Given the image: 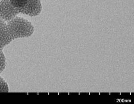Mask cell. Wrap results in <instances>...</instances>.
<instances>
[{
	"label": "cell",
	"instance_id": "3",
	"mask_svg": "<svg viewBox=\"0 0 134 104\" xmlns=\"http://www.w3.org/2000/svg\"><path fill=\"white\" fill-rule=\"evenodd\" d=\"M5 66V58L2 50H0V73L3 71Z\"/></svg>",
	"mask_w": 134,
	"mask_h": 104
},
{
	"label": "cell",
	"instance_id": "2",
	"mask_svg": "<svg viewBox=\"0 0 134 104\" xmlns=\"http://www.w3.org/2000/svg\"><path fill=\"white\" fill-rule=\"evenodd\" d=\"M34 27L23 18L16 17L9 21L0 20V50L15 38L31 36Z\"/></svg>",
	"mask_w": 134,
	"mask_h": 104
},
{
	"label": "cell",
	"instance_id": "1",
	"mask_svg": "<svg viewBox=\"0 0 134 104\" xmlns=\"http://www.w3.org/2000/svg\"><path fill=\"white\" fill-rule=\"evenodd\" d=\"M42 10L41 0H0V20L9 21L19 13L36 16Z\"/></svg>",
	"mask_w": 134,
	"mask_h": 104
}]
</instances>
